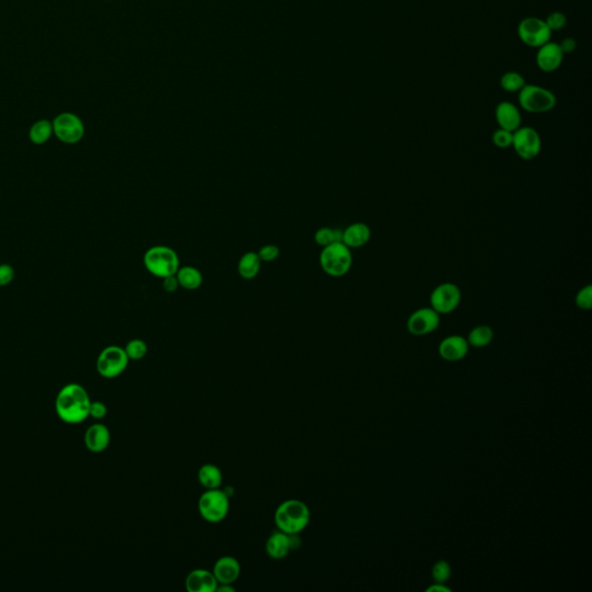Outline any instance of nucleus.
Masks as SVG:
<instances>
[{
	"instance_id": "obj_1",
	"label": "nucleus",
	"mask_w": 592,
	"mask_h": 592,
	"mask_svg": "<svg viewBox=\"0 0 592 592\" xmlns=\"http://www.w3.org/2000/svg\"><path fill=\"white\" fill-rule=\"evenodd\" d=\"M90 398L80 384L61 388L56 398V412L66 424H80L90 417Z\"/></svg>"
},
{
	"instance_id": "obj_2",
	"label": "nucleus",
	"mask_w": 592,
	"mask_h": 592,
	"mask_svg": "<svg viewBox=\"0 0 592 592\" xmlns=\"http://www.w3.org/2000/svg\"><path fill=\"white\" fill-rule=\"evenodd\" d=\"M309 522V508L301 500H287L278 507L274 514L278 530L287 534H299L308 526Z\"/></svg>"
},
{
	"instance_id": "obj_3",
	"label": "nucleus",
	"mask_w": 592,
	"mask_h": 592,
	"mask_svg": "<svg viewBox=\"0 0 592 592\" xmlns=\"http://www.w3.org/2000/svg\"><path fill=\"white\" fill-rule=\"evenodd\" d=\"M144 265L152 276L164 279L176 274L180 266V257L171 247L154 245L144 254Z\"/></svg>"
},
{
	"instance_id": "obj_4",
	"label": "nucleus",
	"mask_w": 592,
	"mask_h": 592,
	"mask_svg": "<svg viewBox=\"0 0 592 592\" xmlns=\"http://www.w3.org/2000/svg\"><path fill=\"white\" fill-rule=\"evenodd\" d=\"M319 264L328 277H344L351 271L353 265L352 250L343 242L324 247L319 254Z\"/></svg>"
},
{
	"instance_id": "obj_5",
	"label": "nucleus",
	"mask_w": 592,
	"mask_h": 592,
	"mask_svg": "<svg viewBox=\"0 0 592 592\" xmlns=\"http://www.w3.org/2000/svg\"><path fill=\"white\" fill-rule=\"evenodd\" d=\"M518 104L530 113H545L557 106V97L548 88L526 84L518 92Z\"/></svg>"
},
{
	"instance_id": "obj_6",
	"label": "nucleus",
	"mask_w": 592,
	"mask_h": 592,
	"mask_svg": "<svg viewBox=\"0 0 592 592\" xmlns=\"http://www.w3.org/2000/svg\"><path fill=\"white\" fill-rule=\"evenodd\" d=\"M229 496L220 488L207 489L198 501V510L204 521L216 524L228 516Z\"/></svg>"
},
{
	"instance_id": "obj_7",
	"label": "nucleus",
	"mask_w": 592,
	"mask_h": 592,
	"mask_svg": "<svg viewBox=\"0 0 592 592\" xmlns=\"http://www.w3.org/2000/svg\"><path fill=\"white\" fill-rule=\"evenodd\" d=\"M52 126L56 138L68 145H74L81 142L86 131L82 119L75 113L68 111L57 115L52 121Z\"/></svg>"
},
{
	"instance_id": "obj_8",
	"label": "nucleus",
	"mask_w": 592,
	"mask_h": 592,
	"mask_svg": "<svg viewBox=\"0 0 592 592\" xmlns=\"http://www.w3.org/2000/svg\"><path fill=\"white\" fill-rule=\"evenodd\" d=\"M512 147L522 160L531 161L541 154L543 147L541 135L531 126H521L512 132Z\"/></svg>"
},
{
	"instance_id": "obj_9",
	"label": "nucleus",
	"mask_w": 592,
	"mask_h": 592,
	"mask_svg": "<svg viewBox=\"0 0 592 592\" xmlns=\"http://www.w3.org/2000/svg\"><path fill=\"white\" fill-rule=\"evenodd\" d=\"M129 361L124 348L111 345L104 348L97 357V373L106 378H115L125 371L129 366Z\"/></svg>"
},
{
	"instance_id": "obj_10",
	"label": "nucleus",
	"mask_w": 592,
	"mask_h": 592,
	"mask_svg": "<svg viewBox=\"0 0 592 592\" xmlns=\"http://www.w3.org/2000/svg\"><path fill=\"white\" fill-rule=\"evenodd\" d=\"M518 37L522 42L530 48L538 49L545 43L550 42L552 32L545 20L537 16H528L522 20L517 26Z\"/></svg>"
},
{
	"instance_id": "obj_11",
	"label": "nucleus",
	"mask_w": 592,
	"mask_h": 592,
	"mask_svg": "<svg viewBox=\"0 0 592 592\" xmlns=\"http://www.w3.org/2000/svg\"><path fill=\"white\" fill-rule=\"evenodd\" d=\"M462 292L454 283H442L435 287L429 296L431 307L438 315H449L460 307Z\"/></svg>"
},
{
	"instance_id": "obj_12",
	"label": "nucleus",
	"mask_w": 592,
	"mask_h": 592,
	"mask_svg": "<svg viewBox=\"0 0 592 592\" xmlns=\"http://www.w3.org/2000/svg\"><path fill=\"white\" fill-rule=\"evenodd\" d=\"M441 323V315H438L431 307L419 308L409 315L406 328L412 335L422 337L431 335L438 330Z\"/></svg>"
},
{
	"instance_id": "obj_13",
	"label": "nucleus",
	"mask_w": 592,
	"mask_h": 592,
	"mask_svg": "<svg viewBox=\"0 0 592 592\" xmlns=\"http://www.w3.org/2000/svg\"><path fill=\"white\" fill-rule=\"evenodd\" d=\"M300 544H301V541H300L297 534H287L278 530L277 532H274L269 537L265 548H266L267 555L271 559L281 560L288 555L290 550L299 548Z\"/></svg>"
},
{
	"instance_id": "obj_14",
	"label": "nucleus",
	"mask_w": 592,
	"mask_h": 592,
	"mask_svg": "<svg viewBox=\"0 0 592 592\" xmlns=\"http://www.w3.org/2000/svg\"><path fill=\"white\" fill-rule=\"evenodd\" d=\"M563 55L559 43L548 42L538 48L536 63L539 70L546 73L557 71L562 65Z\"/></svg>"
},
{
	"instance_id": "obj_15",
	"label": "nucleus",
	"mask_w": 592,
	"mask_h": 592,
	"mask_svg": "<svg viewBox=\"0 0 592 592\" xmlns=\"http://www.w3.org/2000/svg\"><path fill=\"white\" fill-rule=\"evenodd\" d=\"M470 350L467 339L460 335H449L438 345V354L448 362H457L467 357Z\"/></svg>"
},
{
	"instance_id": "obj_16",
	"label": "nucleus",
	"mask_w": 592,
	"mask_h": 592,
	"mask_svg": "<svg viewBox=\"0 0 592 592\" xmlns=\"http://www.w3.org/2000/svg\"><path fill=\"white\" fill-rule=\"evenodd\" d=\"M495 121L501 129L514 132L522 126L521 111L516 104L502 101L495 108Z\"/></svg>"
},
{
	"instance_id": "obj_17",
	"label": "nucleus",
	"mask_w": 592,
	"mask_h": 592,
	"mask_svg": "<svg viewBox=\"0 0 592 592\" xmlns=\"http://www.w3.org/2000/svg\"><path fill=\"white\" fill-rule=\"evenodd\" d=\"M212 573L219 584H233L241 575V565L235 557L226 555L216 561Z\"/></svg>"
},
{
	"instance_id": "obj_18",
	"label": "nucleus",
	"mask_w": 592,
	"mask_h": 592,
	"mask_svg": "<svg viewBox=\"0 0 592 592\" xmlns=\"http://www.w3.org/2000/svg\"><path fill=\"white\" fill-rule=\"evenodd\" d=\"M371 238V229L364 222H354L343 230L341 242L351 249L362 248Z\"/></svg>"
},
{
	"instance_id": "obj_19",
	"label": "nucleus",
	"mask_w": 592,
	"mask_h": 592,
	"mask_svg": "<svg viewBox=\"0 0 592 592\" xmlns=\"http://www.w3.org/2000/svg\"><path fill=\"white\" fill-rule=\"evenodd\" d=\"M219 583L212 572L206 569H195L187 574L185 588L189 592H216Z\"/></svg>"
},
{
	"instance_id": "obj_20",
	"label": "nucleus",
	"mask_w": 592,
	"mask_h": 592,
	"mask_svg": "<svg viewBox=\"0 0 592 592\" xmlns=\"http://www.w3.org/2000/svg\"><path fill=\"white\" fill-rule=\"evenodd\" d=\"M111 435L106 425L95 424L90 426L85 434V444L93 454H100L109 447Z\"/></svg>"
},
{
	"instance_id": "obj_21",
	"label": "nucleus",
	"mask_w": 592,
	"mask_h": 592,
	"mask_svg": "<svg viewBox=\"0 0 592 592\" xmlns=\"http://www.w3.org/2000/svg\"><path fill=\"white\" fill-rule=\"evenodd\" d=\"M261 263L263 261H261L257 252H245L238 261V274L245 280H252L254 278L257 277L258 273H259Z\"/></svg>"
},
{
	"instance_id": "obj_22",
	"label": "nucleus",
	"mask_w": 592,
	"mask_h": 592,
	"mask_svg": "<svg viewBox=\"0 0 592 592\" xmlns=\"http://www.w3.org/2000/svg\"><path fill=\"white\" fill-rule=\"evenodd\" d=\"M180 287L187 290H196L203 285V274L197 267L180 266L176 272Z\"/></svg>"
},
{
	"instance_id": "obj_23",
	"label": "nucleus",
	"mask_w": 592,
	"mask_h": 592,
	"mask_svg": "<svg viewBox=\"0 0 592 592\" xmlns=\"http://www.w3.org/2000/svg\"><path fill=\"white\" fill-rule=\"evenodd\" d=\"M223 476L221 470L214 464H205L198 471V481L206 489H216L221 486Z\"/></svg>"
},
{
	"instance_id": "obj_24",
	"label": "nucleus",
	"mask_w": 592,
	"mask_h": 592,
	"mask_svg": "<svg viewBox=\"0 0 592 592\" xmlns=\"http://www.w3.org/2000/svg\"><path fill=\"white\" fill-rule=\"evenodd\" d=\"M30 140L34 145H44L54 135L52 121L49 119H39L30 126Z\"/></svg>"
},
{
	"instance_id": "obj_25",
	"label": "nucleus",
	"mask_w": 592,
	"mask_h": 592,
	"mask_svg": "<svg viewBox=\"0 0 592 592\" xmlns=\"http://www.w3.org/2000/svg\"><path fill=\"white\" fill-rule=\"evenodd\" d=\"M467 343L474 348H483L488 346L494 339V331L488 326H476L467 335Z\"/></svg>"
},
{
	"instance_id": "obj_26",
	"label": "nucleus",
	"mask_w": 592,
	"mask_h": 592,
	"mask_svg": "<svg viewBox=\"0 0 592 592\" xmlns=\"http://www.w3.org/2000/svg\"><path fill=\"white\" fill-rule=\"evenodd\" d=\"M525 85H526L525 78L519 72H505L500 79V86L508 93H518Z\"/></svg>"
},
{
	"instance_id": "obj_27",
	"label": "nucleus",
	"mask_w": 592,
	"mask_h": 592,
	"mask_svg": "<svg viewBox=\"0 0 592 592\" xmlns=\"http://www.w3.org/2000/svg\"><path fill=\"white\" fill-rule=\"evenodd\" d=\"M341 238H343V230L341 229L328 228V227L317 229L315 235H314L316 245H319L321 248L333 245L337 242H341Z\"/></svg>"
},
{
	"instance_id": "obj_28",
	"label": "nucleus",
	"mask_w": 592,
	"mask_h": 592,
	"mask_svg": "<svg viewBox=\"0 0 592 592\" xmlns=\"http://www.w3.org/2000/svg\"><path fill=\"white\" fill-rule=\"evenodd\" d=\"M125 353L130 360L139 361L147 354L148 347L145 341L142 339H132L126 344Z\"/></svg>"
},
{
	"instance_id": "obj_29",
	"label": "nucleus",
	"mask_w": 592,
	"mask_h": 592,
	"mask_svg": "<svg viewBox=\"0 0 592 592\" xmlns=\"http://www.w3.org/2000/svg\"><path fill=\"white\" fill-rule=\"evenodd\" d=\"M450 576L451 566L448 561H438L431 568V577L436 583H445Z\"/></svg>"
},
{
	"instance_id": "obj_30",
	"label": "nucleus",
	"mask_w": 592,
	"mask_h": 592,
	"mask_svg": "<svg viewBox=\"0 0 592 592\" xmlns=\"http://www.w3.org/2000/svg\"><path fill=\"white\" fill-rule=\"evenodd\" d=\"M575 303L579 309L589 312L592 308V286L586 285L577 292L575 296Z\"/></svg>"
},
{
	"instance_id": "obj_31",
	"label": "nucleus",
	"mask_w": 592,
	"mask_h": 592,
	"mask_svg": "<svg viewBox=\"0 0 592 592\" xmlns=\"http://www.w3.org/2000/svg\"><path fill=\"white\" fill-rule=\"evenodd\" d=\"M492 142L494 146L501 149L512 147V132L508 130L499 129L495 130L492 135Z\"/></svg>"
},
{
	"instance_id": "obj_32",
	"label": "nucleus",
	"mask_w": 592,
	"mask_h": 592,
	"mask_svg": "<svg viewBox=\"0 0 592 592\" xmlns=\"http://www.w3.org/2000/svg\"><path fill=\"white\" fill-rule=\"evenodd\" d=\"M550 32H560L567 25L566 14L562 12H552L545 20Z\"/></svg>"
},
{
	"instance_id": "obj_33",
	"label": "nucleus",
	"mask_w": 592,
	"mask_h": 592,
	"mask_svg": "<svg viewBox=\"0 0 592 592\" xmlns=\"http://www.w3.org/2000/svg\"><path fill=\"white\" fill-rule=\"evenodd\" d=\"M257 254L259 258H261V261L270 263V261H276L280 256V249H279L278 245H266L264 247H261Z\"/></svg>"
},
{
	"instance_id": "obj_34",
	"label": "nucleus",
	"mask_w": 592,
	"mask_h": 592,
	"mask_svg": "<svg viewBox=\"0 0 592 592\" xmlns=\"http://www.w3.org/2000/svg\"><path fill=\"white\" fill-rule=\"evenodd\" d=\"M16 277V271L10 264H0V287L8 286Z\"/></svg>"
},
{
	"instance_id": "obj_35",
	"label": "nucleus",
	"mask_w": 592,
	"mask_h": 592,
	"mask_svg": "<svg viewBox=\"0 0 592 592\" xmlns=\"http://www.w3.org/2000/svg\"><path fill=\"white\" fill-rule=\"evenodd\" d=\"M106 413H108V409H106V406L104 402H90V417H92V418L97 419V420H101V419H104V417H106Z\"/></svg>"
},
{
	"instance_id": "obj_36",
	"label": "nucleus",
	"mask_w": 592,
	"mask_h": 592,
	"mask_svg": "<svg viewBox=\"0 0 592 592\" xmlns=\"http://www.w3.org/2000/svg\"><path fill=\"white\" fill-rule=\"evenodd\" d=\"M162 287H164V290H166L167 293H175V292L180 288V283H178L176 274L164 278V279H162Z\"/></svg>"
},
{
	"instance_id": "obj_37",
	"label": "nucleus",
	"mask_w": 592,
	"mask_h": 592,
	"mask_svg": "<svg viewBox=\"0 0 592 592\" xmlns=\"http://www.w3.org/2000/svg\"><path fill=\"white\" fill-rule=\"evenodd\" d=\"M559 45H560L563 55H566V54H572L576 49L577 43L573 37H567V39H562Z\"/></svg>"
},
{
	"instance_id": "obj_38",
	"label": "nucleus",
	"mask_w": 592,
	"mask_h": 592,
	"mask_svg": "<svg viewBox=\"0 0 592 592\" xmlns=\"http://www.w3.org/2000/svg\"><path fill=\"white\" fill-rule=\"evenodd\" d=\"M427 592H451L450 588L444 586V583H435L426 590Z\"/></svg>"
},
{
	"instance_id": "obj_39",
	"label": "nucleus",
	"mask_w": 592,
	"mask_h": 592,
	"mask_svg": "<svg viewBox=\"0 0 592 592\" xmlns=\"http://www.w3.org/2000/svg\"><path fill=\"white\" fill-rule=\"evenodd\" d=\"M216 591L220 592H234L235 589L233 588L232 584H219L216 588Z\"/></svg>"
}]
</instances>
